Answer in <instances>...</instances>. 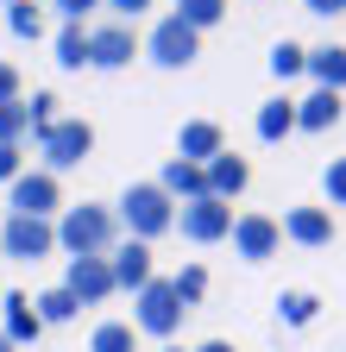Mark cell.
<instances>
[{"mask_svg":"<svg viewBox=\"0 0 346 352\" xmlns=\"http://www.w3.org/2000/svg\"><path fill=\"white\" fill-rule=\"evenodd\" d=\"M7 7H13V0H7Z\"/></svg>","mask_w":346,"mask_h":352,"instance_id":"obj_39","label":"cell"},{"mask_svg":"<svg viewBox=\"0 0 346 352\" xmlns=\"http://www.w3.org/2000/svg\"><path fill=\"white\" fill-rule=\"evenodd\" d=\"M302 76H315V88H334V95H346V44H315L309 51V69Z\"/></svg>","mask_w":346,"mask_h":352,"instance_id":"obj_18","label":"cell"},{"mask_svg":"<svg viewBox=\"0 0 346 352\" xmlns=\"http://www.w3.org/2000/svg\"><path fill=\"white\" fill-rule=\"evenodd\" d=\"M63 208V183L51 170H25L19 183H13V214H32V220H51Z\"/></svg>","mask_w":346,"mask_h":352,"instance_id":"obj_10","label":"cell"},{"mask_svg":"<svg viewBox=\"0 0 346 352\" xmlns=\"http://www.w3.org/2000/svg\"><path fill=\"white\" fill-rule=\"evenodd\" d=\"M177 227H183L189 245H214V239H227V233H233V208H227V201H214V195L183 201V208H177Z\"/></svg>","mask_w":346,"mask_h":352,"instance_id":"obj_8","label":"cell"},{"mask_svg":"<svg viewBox=\"0 0 346 352\" xmlns=\"http://www.w3.org/2000/svg\"><path fill=\"white\" fill-rule=\"evenodd\" d=\"M170 289H177V302L189 308V302H202V296H208V271H202V264H183V271L170 277Z\"/></svg>","mask_w":346,"mask_h":352,"instance_id":"obj_29","label":"cell"},{"mask_svg":"<svg viewBox=\"0 0 346 352\" xmlns=\"http://www.w3.org/2000/svg\"><path fill=\"white\" fill-rule=\"evenodd\" d=\"M195 352H233V340H208V346H195Z\"/></svg>","mask_w":346,"mask_h":352,"instance_id":"obj_36","label":"cell"},{"mask_svg":"<svg viewBox=\"0 0 346 352\" xmlns=\"http://www.w3.org/2000/svg\"><path fill=\"white\" fill-rule=\"evenodd\" d=\"M158 189H164L170 201H202V195H208V176H202L195 164H183V157H170L164 176H158Z\"/></svg>","mask_w":346,"mask_h":352,"instance_id":"obj_19","label":"cell"},{"mask_svg":"<svg viewBox=\"0 0 346 352\" xmlns=\"http://www.w3.org/2000/svg\"><path fill=\"white\" fill-rule=\"evenodd\" d=\"M63 289H69L82 308H95V302H107L120 283H113V264H107V258H69V277H63Z\"/></svg>","mask_w":346,"mask_h":352,"instance_id":"obj_11","label":"cell"},{"mask_svg":"<svg viewBox=\"0 0 346 352\" xmlns=\"http://www.w3.org/2000/svg\"><path fill=\"white\" fill-rule=\"evenodd\" d=\"M25 139H32V101L19 95L0 107V145H25Z\"/></svg>","mask_w":346,"mask_h":352,"instance_id":"obj_23","label":"cell"},{"mask_svg":"<svg viewBox=\"0 0 346 352\" xmlns=\"http://www.w3.org/2000/svg\"><path fill=\"white\" fill-rule=\"evenodd\" d=\"M283 239H296V245H334V214L327 208H290L283 214Z\"/></svg>","mask_w":346,"mask_h":352,"instance_id":"obj_16","label":"cell"},{"mask_svg":"<svg viewBox=\"0 0 346 352\" xmlns=\"http://www.w3.org/2000/svg\"><path fill=\"white\" fill-rule=\"evenodd\" d=\"M0 321H7L0 333H7L13 346H32L38 333H45V321H38V308H32L25 289H7V296H0Z\"/></svg>","mask_w":346,"mask_h":352,"instance_id":"obj_15","label":"cell"},{"mask_svg":"<svg viewBox=\"0 0 346 352\" xmlns=\"http://www.w3.org/2000/svg\"><path fill=\"white\" fill-rule=\"evenodd\" d=\"M7 101H19V69L0 63V107H7Z\"/></svg>","mask_w":346,"mask_h":352,"instance_id":"obj_32","label":"cell"},{"mask_svg":"<svg viewBox=\"0 0 346 352\" xmlns=\"http://www.w3.org/2000/svg\"><path fill=\"white\" fill-rule=\"evenodd\" d=\"M195 51H202V32H189L177 13H164L151 25V38H145V57L158 69H183V63H195Z\"/></svg>","mask_w":346,"mask_h":352,"instance_id":"obj_4","label":"cell"},{"mask_svg":"<svg viewBox=\"0 0 346 352\" xmlns=\"http://www.w3.org/2000/svg\"><path fill=\"white\" fill-rule=\"evenodd\" d=\"M183 315H189V308L177 302V289H170L164 277H151V283L139 289V315H133V327H139V333H158V340H170V333L183 327Z\"/></svg>","mask_w":346,"mask_h":352,"instance_id":"obj_6","label":"cell"},{"mask_svg":"<svg viewBox=\"0 0 346 352\" xmlns=\"http://www.w3.org/2000/svg\"><path fill=\"white\" fill-rule=\"evenodd\" d=\"M164 352H183V346H164Z\"/></svg>","mask_w":346,"mask_h":352,"instance_id":"obj_38","label":"cell"},{"mask_svg":"<svg viewBox=\"0 0 346 352\" xmlns=\"http://www.w3.org/2000/svg\"><path fill=\"white\" fill-rule=\"evenodd\" d=\"M101 7H113V13H120V19H139V13H145V7H151V0H101Z\"/></svg>","mask_w":346,"mask_h":352,"instance_id":"obj_34","label":"cell"},{"mask_svg":"<svg viewBox=\"0 0 346 352\" xmlns=\"http://www.w3.org/2000/svg\"><path fill=\"white\" fill-rule=\"evenodd\" d=\"M258 139H265V145H277V139H290V132H296V101L290 95H277V101H265V107H258Z\"/></svg>","mask_w":346,"mask_h":352,"instance_id":"obj_20","label":"cell"},{"mask_svg":"<svg viewBox=\"0 0 346 352\" xmlns=\"http://www.w3.org/2000/svg\"><path fill=\"white\" fill-rule=\"evenodd\" d=\"M7 25H13V38H45V13H38L32 7V0H13V7H7Z\"/></svg>","mask_w":346,"mask_h":352,"instance_id":"obj_27","label":"cell"},{"mask_svg":"<svg viewBox=\"0 0 346 352\" xmlns=\"http://www.w3.org/2000/svg\"><path fill=\"white\" fill-rule=\"evenodd\" d=\"M51 7H57L63 19H76V25H82V13H89V7H101V0H51Z\"/></svg>","mask_w":346,"mask_h":352,"instance_id":"obj_33","label":"cell"},{"mask_svg":"<svg viewBox=\"0 0 346 352\" xmlns=\"http://www.w3.org/2000/svg\"><path fill=\"white\" fill-rule=\"evenodd\" d=\"M113 220H120V227L133 233L139 245H151L158 233H170V227H177V201H170L158 183H126V195H120Z\"/></svg>","mask_w":346,"mask_h":352,"instance_id":"obj_2","label":"cell"},{"mask_svg":"<svg viewBox=\"0 0 346 352\" xmlns=\"http://www.w3.org/2000/svg\"><path fill=\"white\" fill-rule=\"evenodd\" d=\"M25 176V145H0V183H19Z\"/></svg>","mask_w":346,"mask_h":352,"instance_id":"obj_31","label":"cell"},{"mask_svg":"<svg viewBox=\"0 0 346 352\" xmlns=\"http://www.w3.org/2000/svg\"><path fill=\"white\" fill-rule=\"evenodd\" d=\"M89 352H139V327L133 321H101L95 340H89Z\"/></svg>","mask_w":346,"mask_h":352,"instance_id":"obj_21","label":"cell"},{"mask_svg":"<svg viewBox=\"0 0 346 352\" xmlns=\"http://www.w3.org/2000/svg\"><path fill=\"white\" fill-rule=\"evenodd\" d=\"M32 308H38V321H45V327H57V321H76V315H82V302H76L63 283H57V289H45Z\"/></svg>","mask_w":346,"mask_h":352,"instance_id":"obj_22","label":"cell"},{"mask_svg":"<svg viewBox=\"0 0 346 352\" xmlns=\"http://www.w3.org/2000/svg\"><path fill=\"white\" fill-rule=\"evenodd\" d=\"M57 252V227L51 220H32V214H7V227H0V258H51Z\"/></svg>","mask_w":346,"mask_h":352,"instance_id":"obj_5","label":"cell"},{"mask_svg":"<svg viewBox=\"0 0 346 352\" xmlns=\"http://www.w3.org/2000/svg\"><path fill=\"white\" fill-rule=\"evenodd\" d=\"M277 315H283L290 327H309V321L321 315V302H315L309 289H283V296H277Z\"/></svg>","mask_w":346,"mask_h":352,"instance_id":"obj_26","label":"cell"},{"mask_svg":"<svg viewBox=\"0 0 346 352\" xmlns=\"http://www.w3.org/2000/svg\"><path fill=\"white\" fill-rule=\"evenodd\" d=\"M139 57V32L126 25V19H113V25H95L89 32V63L95 69H126Z\"/></svg>","mask_w":346,"mask_h":352,"instance_id":"obj_9","label":"cell"},{"mask_svg":"<svg viewBox=\"0 0 346 352\" xmlns=\"http://www.w3.org/2000/svg\"><path fill=\"white\" fill-rule=\"evenodd\" d=\"M57 245H63L69 258H107V252L120 245V220H113V208H95V201L63 208V220H57Z\"/></svg>","mask_w":346,"mask_h":352,"instance_id":"obj_1","label":"cell"},{"mask_svg":"<svg viewBox=\"0 0 346 352\" xmlns=\"http://www.w3.org/2000/svg\"><path fill=\"white\" fill-rule=\"evenodd\" d=\"M89 151H95V126H89V120H57L51 132H38V157H45L51 176L76 170Z\"/></svg>","mask_w":346,"mask_h":352,"instance_id":"obj_3","label":"cell"},{"mask_svg":"<svg viewBox=\"0 0 346 352\" xmlns=\"http://www.w3.org/2000/svg\"><path fill=\"white\" fill-rule=\"evenodd\" d=\"M57 63L63 69H82V63H89V32H82L76 19H63V32H57Z\"/></svg>","mask_w":346,"mask_h":352,"instance_id":"obj_25","label":"cell"},{"mask_svg":"<svg viewBox=\"0 0 346 352\" xmlns=\"http://www.w3.org/2000/svg\"><path fill=\"white\" fill-rule=\"evenodd\" d=\"M340 95L334 88H315L309 101H296V132H327V126H340Z\"/></svg>","mask_w":346,"mask_h":352,"instance_id":"obj_17","label":"cell"},{"mask_svg":"<svg viewBox=\"0 0 346 352\" xmlns=\"http://www.w3.org/2000/svg\"><path fill=\"white\" fill-rule=\"evenodd\" d=\"M302 7H309V13H327V19H334V13H346V0H302Z\"/></svg>","mask_w":346,"mask_h":352,"instance_id":"obj_35","label":"cell"},{"mask_svg":"<svg viewBox=\"0 0 346 352\" xmlns=\"http://www.w3.org/2000/svg\"><path fill=\"white\" fill-rule=\"evenodd\" d=\"M233 252L246 258V264H265V258H277V245H283V220H271V214H233Z\"/></svg>","mask_w":346,"mask_h":352,"instance_id":"obj_7","label":"cell"},{"mask_svg":"<svg viewBox=\"0 0 346 352\" xmlns=\"http://www.w3.org/2000/svg\"><path fill=\"white\" fill-rule=\"evenodd\" d=\"M107 264H113V283H120V289H133V296L158 277V271H151V245H139V239H120V245L107 252Z\"/></svg>","mask_w":346,"mask_h":352,"instance_id":"obj_14","label":"cell"},{"mask_svg":"<svg viewBox=\"0 0 346 352\" xmlns=\"http://www.w3.org/2000/svg\"><path fill=\"white\" fill-rule=\"evenodd\" d=\"M321 189H327V201H334V208H346V157H334V164L321 170Z\"/></svg>","mask_w":346,"mask_h":352,"instance_id":"obj_30","label":"cell"},{"mask_svg":"<svg viewBox=\"0 0 346 352\" xmlns=\"http://www.w3.org/2000/svg\"><path fill=\"white\" fill-rule=\"evenodd\" d=\"M302 69H309V51H302V44H277V51H271V76L277 82H290V76H302Z\"/></svg>","mask_w":346,"mask_h":352,"instance_id":"obj_28","label":"cell"},{"mask_svg":"<svg viewBox=\"0 0 346 352\" xmlns=\"http://www.w3.org/2000/svg\"><path fill=\"white\" fill-rule=\"evenodd\" d=\"M0 352H13V340H7V333H0Z\"/></svg>","mask_w":346,"mask_h":352,"instance_id":"obj_37","label":"cell"},{"mask_svg":"<svg viewBox=\"0 0 346 352\" xmlns=\"http://www.w3.org/2000/svg\"><path fill=\"white\" fill-rule=\"evenodd\" d=\"M227 151V132L221 126H214V120H183V132H177V157L183 164H214V157H221Z\"/></svg>","mask_w":346,"mask_h":352,"instance_id":"obj_12","label":"cell"},{"mask_svg":"<svg viewBox=\"0 0 346 352\" xmlns=\"http://www.w3.org/2000/svg\"><path fill=\"white\" fill-rule=\"evenodd\" d=\"M202 176H208V195L233 208V195H246V183H252V164L239 151H221L214 164H202Z\"/></svg>","mask_w":346,"mask_h":352,"instance_id":"obj_13","label":"cell"},{"mask_svg":"<svg viewBox=\"0 0 346 352\" xmlns=\"http://www.w3.org/2000/svg\"><path fill=\"white\" fill-rule=\"evenodd\" d=\"M177 19H183L189 32H208V25L227 19V0H177Z\"/></svg>","mask_w":346,"mask_h":352,"instance_id":"obj_24","label":"cell"}]
</instances>
